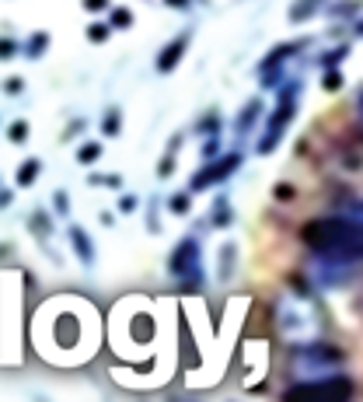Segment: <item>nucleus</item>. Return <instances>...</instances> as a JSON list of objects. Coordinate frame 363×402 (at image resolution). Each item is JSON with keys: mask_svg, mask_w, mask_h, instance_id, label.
I'll return each mask as SVG.
<instances>
[{"mask_svg": "<svg viewBox=\"0 0 363 402\" xmlns=\"http://www.w3.org/2000/svg\"><path fill=\"white\" fill-rule=\"evenodd\" d=\"M172 172H175V158H172V154H168V158H165V161H161V179H168V175H172Z\"/></svg>", "mask_w": 363, "mask_h": 402, "instance_id": "nucleus-30", "label": "nucleus"}, {"mask_svg": "<svg viewBox=\"0 0 363 402\" xmlns=\"http://www.w3.org/2000/svg\"><path fill=\"white\" fill-rule=\"evenodd\" d=\"M360 108H363V92H360Z\"/></svg>", "mask_w": 363, "mask_h": 402, "instance_id": "nucleus-38", "label": "nucleus"}, {"mask_svg": "<svg viewBox=\"0 0 363 402\" xmlns=\"http://www.w3.org/2000/svg\"><path fill=\"white\" fill-rule=\"evenodd\" d=\"M300 241L318 259H336V263H360L363 259V224L346 220L343 213L307 220L300 227Z\"/></svg>", "mask_w": 363, "mask_h": 402, "instance_id": "nucleus-1", "label": "nucleus"}, {"mask_svg": "<svg viewBox=\"0 0 363 402\" xmlns=\"http://www.w3.org/2000/svg\"><path fill=\"white\" fill-rule=\"evenodd\" d=\"M307 14H314V4H300V11H290L293 21H300V18H307Z\"/></svg>", "mask_w": 363, "mask_h": 402, "instance_id": "nucleus-29", "label": "nucleus"}, {"mask_svg": "<svg viewBox=\"0 0 363 402\" xmlns=\"http://www.w3.org/2000/svg\"><path fill=\"white\" fill-rule=\"evenodd\" d=\"M91 186H112V189H119V175H88Z\"/></svg>", "mask_w": 363, "mask_h": 402, "instance_id": "nucleus-22", "label": "nucleus"}, {"mask_svg": "<svg viewBox=\"0 0 363 402\" xmlns=\"http://www.w3.org/2000/svg\"><path fill=\"white\" fill-rule=\"evenodd\" d=\"M119 210H122V213H133V210H136V196H122V200H119Z\"/></svg>", "mask_w": 363, "mask_h": 402, "instance_id": "nucleus-31", "label": "nucleus"}, {"mask_svg": "<svg viewBox=\"0 0 363 402\" xmlns=\"http://www.w3.org/2000/svg\"><path fill=\"white\" fill-rule=\"evenodd\" d=\"M357 32H360V35H363V21H360V28H357Z\"/></svg>", "mask_w": 363, "mask_h": 402, "instance_id": "nucleus-37", "label": "nucleus"}, {"mask_svg": "<svg viewBox=\"0 0 363 402\" xmlns=\"http://www.w3.org/2000/svg\"><path fill=\"white\" fill-rule=\"evenodd\" d=\"M339 364H343V350L332 346V343H300L290 353V368H297L300 375H314V382L318 378H332V371Z\"/></svg>", "mask_w": 363, "mask_h": 402, "instance_id": "nucleus-3", "label": "nucleus"}, {"mask_svg": "<svg viewBox=\"0 0 363 402\" xmlns=\"http://www.w3.org/2000/svg\"><path fill=\"white\" fill-rule=\"evenodd\" d=\"M343 56H346V49H336V53H329L321 63H325V67H336V60H343Z\"/></svg>", "mask_w": 363, "mask_h": 402, "instance_id": "nucleus-32", "label": "nucleus"}, {"mask_svg": "<svg viewBox=\"0 0 363 402\" xmlns=\"http://www.w3.org/2000/svg\"><path fill=\"white\" fill-rule=\"evenodd\" d=\"M241 168V154H224V158H217L213 165H203L196 175H192V193H203V189H210V186H220L224 179H231L234 172Z\"/></svg>", "mask_w": 363, "mask_h": 402, "instance_id": "nucleus-6", "label": "nucleus"}, {"mask_svg": "<svg viewBox=\"0 0 363 402\" xmlns=\"http://www.w3.org/2000/svg\"><path fill=\"white\" fill-rule=\"evenodd\" d=\"M168 210H172V213H189V210H192V200H189V196H185V193H175V196H172V200H168Z\"/></svg>", "mask_w": 363, "mask_h": 402, "instance_id": "nucleus-19", "label": "nucleus"}, {"mask_svg": "<svg viewBox=\"0 0 363 402\" xmlns=\"http://www.w3.org/2000/svg\"><path fill=\"white\" fill-rule=\"evenodd\" d=\"M234 256H238V245L227 241V245L220 249V280H231V273H234Z\"/></svg>", "mask_w": 363, "mask_h": 402, "instance_id": "nucleus-13", "label": "nucleus"}, {"mask_svg": "<svg viewBox=\"0 0 363 402\" xmlns=\"http://www.w3.org/2000/svg\"><path fill=\"white\" fill-rule=\"evenodd\" d=\"M88 39H91V42H105V39H108V25H91Z\"/></svg>", "mask_w": 363, "mask_h": 402, "instance_id": "nucleus-25", "label": "nucleus"}, {"mask_svg": "<svg viewBox=\"0 0 363 402\" xmlns=\"http://www.w3.org/2000/svg\"><path fill=\"white\" fill-rule=\"evenodd\" d=\"M53 203H56V213H67V193H63V189L53 193Z\"/></svg>", "mask_w": 363, "mask_h": 402, "instance_id": "nucleus-28", "label": "nucleus"}, {"mask_svg": "<svg viewBox=\"0 0 363 402\" xmlns=\"http://www.w3.org/2000/svg\"><path fill=\"white\" fill-rule=\"evenodd\" d=\"M67 238H70V245H74L77 259H81L84 266H91V263H94V245H91L88 231H84L81 224H70V227H67Z\"/></svg>", "mask_w": 363, "mask_h": 402, "instance_id": "nucleus-9", "label": "nucleus"}, {"mask_svg": "<svg viewBox=\"0 0 363 402\" xmlns=\"http://www.w3.org/2000/svg\"><path fill=\"white\" fill-rule=\"evenodd\" d=\"M7 137H11V144H25V140H28V123H25V119L11 123V126H7Z\"/></svg>", "mask_w": 363, "mask_h": 402, "instance_id": "nucleus-17", "label": "nucleus"}, {"mask_svg": "<svg viewBox=\"0 0 363 402\" xmlns=\"http://www.w3.org/2000/svg\"><path fill=\"white\" fill-rule=\"evenodd\" d=\"M353 399V378L332 375V378H307L283 392V402H350Z\"/></svg>", "mask_w": 363, "mask_h": 402, "instance_id": "nucleus-2", "label": "nucleus"}, {"mask_svg": "<svg viewBox=\"0 0 363 402\" xmlns=\"http://www.w3.org/2000/svg\"><path fill=\"white\" fill-rule=\"evenodd\" d=\"M199 259H203V249H199V238H182L179 245L172 249V259H168V273L182 280V284H189V287H199L203 284V266H199Z\"/></svg>", "mask_w": 363, "mask_h": 402, "instance_id": "nucleus-4", "label": "nucleus"}, {"mask_svg": "<svg viewBox=\"0 0 363 402\" xmlns=\"http://www.w3.org/2000/svg\"><path fill=\"white\" fill-rule=\"evenodd\" d=\"M14 53H18V42H14L11 35H4V39H0V60H11Z\"/></svg>", "mask_w": 363, "mask_h": 402, "instance_id": "nucleus-21", "label": "nucleus"}, {"mask_svg": "<svg viewBox=\"0 0 363 402\" xmlns=\"http://www.w3.org/2000/svg\"><path fill=\"white\" fill-rule=\"evenodd\" d=\"M210 224H213V227H227V224H231V200H224V196H220V200L213 203Z\"/></svg>", "mask_w": 363, "mask_h": 402, "instance_id": "nucleus-14", "label": "nucleus"}, {"mask_svg": "<svg viewBox=\"0 0 363 402\" xmlns=\"http://www.w3.org/2000/svg\"><path fill=\"white\" fill-rule=\"evenodd\" d=\"M203 158H206V161H210V158H213V161H217V158H220V140H217V137H213V140H206V144H203Z\"/></svg>", "mask_w": 363, "mask_h": 402, "instance_id": "nucleus-23", "label": "nucleus"}, {"mask_svg": "<svg viewBox=\"0 0 363 402\" xmlns=\"http://www.w3.org/2000/svg\"><path fill=\"white\" fill-rule=\"evenodd\" d=\"M112 25H115V28H129V25H133V14L119 7V11H112Z\"/></svg>", "mask_w": 363, "mask_h": 402, "instance_id": "nucleus-20", "label": "nucleus"}, {"mask_svg": "<svg viewBox=\"0 0 363 402\" xmlns=\"http://www.w3.org/2000/svg\"><path fill=\"white\" fill-rule=\"evenodd\" d=\"M28 227L35 231V238H49V234H53V220H49V213H42V210H35V213L28 217Z\"/></svg>", "mask_w": 363, "mask_h": 402, "instance_id": "nucleus-12", "label": "nucleus"}, {"mask_svg": "<svg viewBox=\"0 0 363 402\" xmlns=\"http://www.w3.org/2000/svg\"><path fill=\"white\" fill-rule=\"evenodd\" d=\"M276 196H279V200H290V196H293V189H290V186H279V189H276Z\"/></svg>", "mask_w": 363, "mask_h": 402, "instance_id": "nucleus-35", "label": "nucleus"}, {"mask_svg": "<svg viewBox=\"0 0 363 402\" xmlns=\"http://www.w3.org/2000/svg\"><path fill=\"white\" fill-rule=\"evenodd\" d=\"M98 158H101V147H98V144H84V147L77 151V161H81V165H94Z\"/></svg>", "mask_w": 363, "mask_h": 402, "instance_id": "nucleus-18", "label": "nucleus"}, {"mask_svg": "<svg viewBox=\"0 0 363 402\" xmlns=\"http://www.w3.org/2000/svg\"><path fill=\"white\" fill-rule=\"evenodd\" d=\"M297 49H300V42H283V46H276L269 56L262 60L259 81H262V84H276V81H279V70H283V60H286V56H293Z\"/></svg>", "mask_w": 363, "mask_h": 402, "instance_id": "nucleus-7", "label": "nucleus"}, {"mask_svg": "<svg viewBox=\"0 0 363 402\" xmlns=\"http://www.w3.org/2000/svg\"><path fill=\"white\" fill-rule=\"evenodd\" d=\"M297 92H300V84L293 81V84H286L283 92H279V105L272 108L269 123H266V133H262V140H259V154H272L276 151V144H279V137H283V130H286V123L293 119V112H297Z\"/></svg>", "mask_w": 363, "mask_h": 402, "instance_id": "nucleus-5", "label": "nucleus"}, {"mask_svg": "<svg viewBox=\"0 0 363 402\" xmlns=\"http://www.w3.org/2000/svg\"><path fill=\"white\" fill-rule=\"evenodd\" d=\"M84 7H88V11H94V14H98V11H105V7H108V4H105V0H88V4H84Z\"/></svg>", "mask_w": 363, "mask_h": 402, "instance_id": "nucleus-34", "label": "nucleus"}, {"mask_svg": "<svg viewBox=\"0 0 363 402\" xmlns=\"http://www.w3.org/2000/svg\"><path fill=\"white\" fill-rule=\"evenodd\" d=\"M119 130H122V115H119V108H108L105 119H101V133L105 137H115Z\"/></svg>", "mask_w": 363, "mask_h": 402, "instance_id": "nucleus-15", "label": "nucleus"}, {"mask_svg": "<svg viewBox=\"0 0 363 402\" xmlns=\"http://www.w3.org/2000/svg\"><path fill=\"white\" fill-rule=\"evenodd\" d=\"M325 88H339V74H329L325 77Z\"/></svg>", "mask_w": 363, "mask_h": 402, "instance_id": "nucleus-36", "label": "nucleus"}, {"mask_svg": "<svg viewBox=\"0 0 363 402\" xmlns=\"http://www.w3.org/2000/svg\"><path fill=\"white\" fill-rule=\"evenodd\" d=\"M343 217H346V220H357V224H363V200L353 203V206H346V210H343Z\"/></svg>", "mask_w": 363, "mask_h": 402, "instance_id": "nucleus-24", "label": "nucleus"}, {"mask_svg": "<svg viewBox=\"0 0 363 402\" xmlns=\"http://www.w3.org/2000/svg\"><path fill=\"white\" fill-rule=\"evenodd\" d=\"M21 88H25L21 77H7V81H4V92H7V95H21Z\"/></svg>", "mask_w": 363, "mask_h": 402, "instance_id": "nucleus-27", "label": "nucleus"}, {"mask_svg": "<svg viewBox=\"0 0 363 402\" xmlns=\"http://www.w3.org/2000/svg\"><path fill=\"white\" fill-rule=\"evenodd\" d=\"M81 130H84V119H77L74 126H67V133H63V140H70V137H77Z\"/></svg>", "mask_w": 363, "mask_h": 402, "instance_id": "nucleus-33", "label": "nucleus"}, {"mask_svg": "<svg viewBox=\"0 0 363 402\" xmlns=\"http://www.w3.org/2000/svg\"><path fill=\"white\" fill-rule=\"evenodd\" d=\"M259 112H262V101H259V99H252L248 105H245V108H241V115L234 119V133H238V137H241V133H248V130L255 126Z\"/></svg>", "mask_w": 363, "mask_h": 402, "instance_id": "nucleus-11", "label": "nucleus"}, {"mask_svg": "<svg viewBox=\"0 0 363 402\" xmlns=\"http://www.w3.org/2000/svg\"><path fill=\"white\" fill-rule=\"evenodd\" d=\"M39 172H42V161H39V158H28V161H21V168L14 172V186H18V189H28V186L39 179Z\"/></svg>", "mask_w": 363, "mask_h": 402, "instance_id": "nucleus-10", "label": "nucleus"}, {"mask_svg": "<svg viewBox=\"0 0 363 402\" xmlns=\"http://www.w3.org/2000/svg\"><path fill=\"white\" fill-rule=\"evenodd\" d=\"M217 130H220V119L217 115H206V123H199V133H210V140H213Z\"/></svg>", "mask_w": 363, "mask_h": 402, "instance_id": "nucleus-26", "label": "nucleus"}, {"mask_svg": "<svg viewBox=\"0 0 363 402\" xmlns=\"http://www.w3.org/2000/svg\"><path fill=\"white\" fill-rule=\"evenodd\" d=\"M46 49H49V35H46V32H35V35H32V42H28V49H25V53H28V56H32V60H39V56H42V53H46Z\"/></svg>", "mask_w": 363, "mask_h": 402, "instance_id": "nucleus-16", "label": "nucleus"}, {"mask_svg": "<svg viewBox=\"0 0 363 402\" xmlns=\"http://www.w3.org/2000/svg\"><path fill=\"white\" fill-rule=\"evenodd\" d=\"M185 49H189V35H175V39H172V42L158 53V70H161V74H172V70L182 63Z\"/></svg>", "mask_w": 363, "mask_h": 402, "instance_id": "nucleus-8", "label": "nucleus"}]
</instances>
